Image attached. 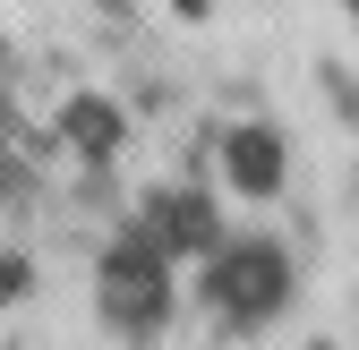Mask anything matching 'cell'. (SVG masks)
I'll return each mask as SVG.
<instances>
[{
	"label": "cell",
	"mask_w": 359,
	"mask_h": 350,
	"mask_svg": "<svg viewBox=\"0 0 359 350\" xmlns=\"http://www.w3.org/2000/svg\"><path fill=\"white\" fill-rule=\"evenodd\" d=\"M103 308H111V325H137V333L163 316V265H154L137 239L103 256Z\"/></svg>",
	"instance_id": "6da1fadb"
},
{
	"label": "cell",
	"mask_w": 359,
	"mask_h": 350,
	"mask_svg": "<svg viewBox=\"0 0 359 350\" xmlns=\"http://www.w3.org/2000/svg\"><path fill=\"white\" fill-rule=\"evenodd\" d=\"M214 299H231V308H274L283 299V265L265 248H240V256H222V274H214Z\"/></svg>",
	"instance_id": "7a4b0ae2"
},
{
	"label": "cell",
	"mask_w": 359,
	"mask_h": 350,
	"mask_svg": "<svg viewBox=\"0 0 359 350\" xmlns=\"http://www.w3.org/2000/svg\"><path fill=\"white\" fill-rule=\"evenodd\" d=\"M274 162H283V154H274V137H240V146H231L240 188H274Z\"/></svg>",
	"instance_id": "3957f363"
},
{
	"label": "cell",
	"mask_w": 359,
	"mask_h": 350,
	"mask_svg": "<svg viewBox=\"0 0 359 350\" xmlns=\"http://www.w3.org/2000/svg\"><path fill=\"white\" fill-rule=\"evenodd\" d=\"M69 137H77L86 154H103V146H111V120H103V111H69Z\"/></svg>",
	"instance_id": "277c9868"
},
{
	"label": "cell",
	"mask_w": 359,
	"mask_h": 350,
	"mask_svg": "<svg viewBox=\"0 0 359 350\" xmlns=\"http://www.w3.org/2000/svg\"><path fill=\"white\" fill-rule=\"evenodd\" d=\"M0 69H9V43H0Z\"/></svg>",
	"instance_id": "5b68a950"
},
{
	"label": "cell",
	"mask_w": 359,
	"mask_h": 350,
	"mask_svg": "<svg viewBox=\"0 0 359 350\" xmlns=\"http://www.w3.org/2000/svg\"><path fill=\"white\" fill-rule=\"evenodd\" d=\"M189 9H197V0H189Z\"/></svg>",
	"instance_id": "8992f818"
}]
</instances>
